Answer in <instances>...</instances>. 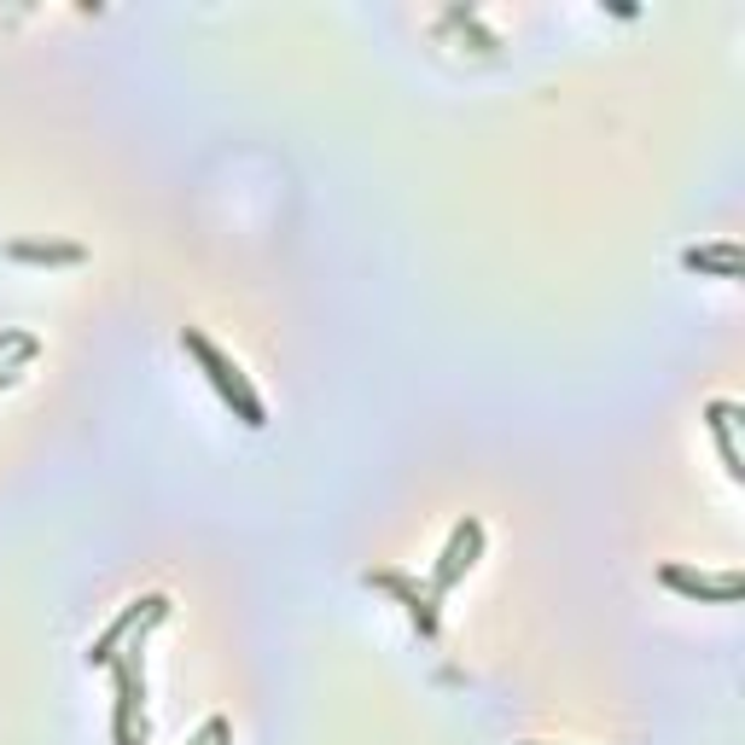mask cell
Wrapping results in <instances>:
<instances>
[{
    "label": "cell",
    "mask_w": 745,
    "mask_h": 745,
    "mask_svg": "<svg viewBox=\"0 0 745 745\" xmlns=\"http://www.w3.org/2000/svg\"><path fill=\"white\" fill-rule=\"evenodd\" d=\"M664 582H670L676 594H693V600H739V577H693V571H681V566H664Z\"/></svg>",
    "instance_id": "7a4b0ae2"
},
{
    "label": "cell",
    "mask_w": 745,
    "mask_h": 745,
    "mask_svg": "<svg viewBox=\"0 0 745 745\" xmlns=\"http://www.w3.org/2000/svg\"><path fill=\"white\" fill-rule=\"evenodd\" d=\"M134 664H117V745H140L134 739Z\"/></svg>",
    "instance_id": "277c9868"
},
{
    "label": "cell",
    "mask_w": 745,
    "mask_h": 745,
    "mask_svg": "<svg viewBox=\"0 0 745 745\" xmlns=\"http://www.w3.org/2000/svg\"><path fill=\"white\" fill-rule=\"evenodd\" d=\"M193 745H228V722H221V716H210V722H205V734H198Z\"/></svg>",
    "instance_id": "ba28073f"
},
{
    "label": "cell",
    "mask_w": 745,
    "mask_h": 745,
    "mask_svg": "<svg viewBox=\"0 0 745 745\" xmlns=\"http://www.w3.org/2000/svg\"><path fill=\"white\" fill-rule=\"evenodd\" d=\"M164 606H169V600H164V594H146V600H134V606H129L123 617H117V623H111V629H106V635H99V640H94V653H88V658H94V664H106V658H111V647H117V640H123V635L134 629V617H152V612H164Z\"/></svg>",
    "instance_id": "3957f363"
},
{
    "label": "cell",
    "mask_w": 745,
    "mask_h": 745,
    "mask_svg": "<svg viewBox=\"0 0 745 745\" xmlns=\"http://www.w3.org/2000/svg\"><path fill=\"white\" fill-rule=\"evenodd\" d=\"M711 431L722 442V467H728V478H739V449H734V402H711Z\"/></svg>",
    "instance_id": "5b68a950"
},
{
    "label": "cell",
    "mask_w": 745,
    "mask_h": 745,
    "mask_svg": "<svg viewBox=\"0 0 745 745\" xmlns=\"http://www.w3.org/2000/svg\"><path fill=\"white\" fill-rule=\"evenodd\" d=\"M180 344H187L198 361H205V373H210V385L221 391V402H228V408H239V419H245V426H263V402H256V391H251V379L245 373H239L233 368V361L228 355H221L216 344H210V338L205 332H187V338H180Z\"/></svg>",
    "instance_id": "6da1fadb"
},
{
    "label": "cell",
    "mask_w": 745,
    "mask_h": 745,
    "mask_svg": "<svg viewBox=\"0 0 745 745\" xmlns=\"http://www.w3.org/2000/svg\"><path fill=\"white\" fill-rule=\"evenodd\" d=\"M12 256H24V263H76V245H12Z\"/></svg>",
    "instance_id": "52a82bcc"
},
{
    "label": "cell",
    "mask_w": 745,
    "mask_h": 745,
    "mask_svg": "<svg viewBox=\"0 0 745 745\" xmlns=\"http://www.w3.org/2000/svg\"><path fill=\"white\" fill-rule=\"evenodd\" d=\"M688 269H716L722 280L739 274V251L734 245H716V251H688Z\"/></svg>",
    "instance_id": "8992f818"
}]
</instances>
